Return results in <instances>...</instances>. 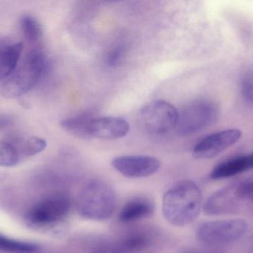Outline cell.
<instances>
[{"label":"cell","mask_w":253,"mask_h":253,"mask_svg":"<svg viewBox=\"0 0 253 253\" xmlns=\"http://www.w3.org/2000/svg\"><path fill=\"white\" fill-rule=\"evenodd\" d=\"M218 106L209 101L191 102L178 112L176 129L181 136L193 135L215 123L218 119Z\"/></svg>","instance_id":"8992f818"},{"label":"cell","mask_w":253,"mask_h":253,"mask_svg":"<svg viewBox=\"0 0 253 253\" xmlns=\"http://www.w3.org/2000/svg\"><path fill=\"white\" fill-rule=\"evenodd\" d=\"M20 28L25 40L31 44L39 43L42 37L41 24L31 15H24L21 18Z\"/></svg>","instance_id":"ac0fdd59"},{"label":"cell","mask_w":253,"mask_h":253,"mask_svg":"<svg viewBox=\"0 0 253 253\" xmlns=\"http://www.w3.org/2000/svg\"><path fill=\"white\" fill-rule=\"evenodd\" d=\"M93 118L88 113H83L65 119L61 122L60 124L62 129L71 135L82 139H88L91 138L89 126Z\"/></svg>","instance_id":"e0dca14e"},{"label":"cell","mask_w":253,"mask_h":253,"mask_svg":"<svg viewBox=\"0 0 253 253\" xmlns=\"http://www.w3.org/2000/svg\"><path fill=\"white\" fill-rule=\"evenodd\" d=\"M47 68L48 60L45 53L40 49H32L14 72L1 83V95L8 99L25 95L40 83Z\"/></svg>","instance_id":"7a4b0ae2"},{"label":"cell","mask_w":253,"mask_h":253,"mask_svg":"<svg viewBox=\"0 0 253 253\" xmlns=\"http://www.w3.org/2000/svg\"><path fill=\"white\" fill-rule=\"evenodd\" d=\"M112 165L124 176L141 178L156 173L160 168L161 162L151 156L123 155L114 158Z\"/></svg>","instance_id":"9c48e42d"},{"label":"cell","mask_w":253,"mask_h":253,"mask_svg":"<svg viewBox=\"0 0 253 253\" xmlns=\"http://www.w3.org/2000/svg\"><path fill=\"white\" fill-rule=\"evenodd\" d=\"M248 230L243 219H227L207 221L199 224L196 239L208 247H221L237 242Z\"/></svg>","instance_id":"5b68a950"},{"label":"cell","mask_w":253,"mask_h":253,"mask_svg":"<svg viewBox=\"0 0 253 253\" xmlns=\"http://www.w3.org/2000/svg\"><path fill=\"white\" fill-rule=\"evenodd\" d=\"M17 149L21 159L33 157L42 152L47 147L45 140L40 137H22L13 135L8 138Z\"/></svg>","instance_id":"2e32d148"},{"label":"cell","mask_w":253,"mask_h":253,"mask_svg":"<svg viewBox=\"0 0 253 253\" xmlns=\"http://www.w3.org/2000/svg\"><path fill=\"white\" fill-rule=\"evenodd\" d=\"M141 119L149 132L163 135L176 129L178 111L167 101H153L141 110Z\"/></svg>","instance_id":"52a82bcc"},{"label":"cell","mask_w":253,"mask_h":253,"mask_svg":"<svg viewBox=\"0 0 253 253\" xmlns=\"http://www.w3.org/2000/svg\"><path fill=\"white\" fill-rule=\"evenodd\" d=\"M39 245L31 242H22L10 239L0 233V252L3 253H34Z\"/></svg>","instance_id":"d6986e66"},{"label":"cell","mask_w":253,"mask_h":253,"mask_svg":"<svg viewBox=\"0 0 253 253\" xmlns=\"http://www.w3.org/2000/svg\"><path fill=\"white\" fill-rule=\"evenodd\" d=\"M145 248L144 237L136 231L96 246L90 253H136Z\"/></svg>","instance_id":"7c38bea8"},{"label":"cell","mask_w":253,"mask_h":253,"mask_svg":"<svg viewBox=\"0 0 253 253\" xmlns=\"http://www.w3.org/2000/svg\"><path fill=\"white\" fill-rule=\"evenodd\" d=\"M117 198L110 184L101 180L87 183L79 193L77 209L79 215L86 219L101 221L114 214Z\"/></svg>","instance_id":"3957f363"},{"label":"cell","mask_w":253,"mask_h":253,"mask_svg":"<svg viewBox=\"0 0 253 253\" xmlns=\"http://www.w3.org/2000/svg\"><path fill=\"white\" fill-rule=\"evenodd\" d=\"M129 131V125L120 117H93L89 126L91 138L102 140H117L124 138Z\"/></svg>","instance_id":"30bf717a"},{"label":"cell","mask_w":253,"mask_h":253,"mask_svg":"<svg viewBox=\"0 0 253 253\" xmlns=\"http://www.w3.org/2000/svg\"><path fill=\"white\" fill-rule=\"evenodd\" d=\"M242 135V131L237 129H227L208 135L196 144L193 152V157L201 160L215 157L234 145Z\"/></svg>","instance_id":"ba28073f"},{"label":"cell","mask_w":253,"mask_h":253,"mask_svg":"<svg viewBox=\"0 0 253 253\" xmlns=\"http://www.w3.org/2000/svg\"><path fill=\"white\" fill-rule=\"evenodd\" d=\"M10 40L8 38L6 37H3V36H0V50L4 47L6 45L10 43Z\"/></svg>","instance_id":"d4e9b609"},{"label":"cell","mask_w":253,"mask_h":253,"mask_svg":"<svg viewBox=\"0 0 253 253\" xmlns=\"http://www.w3.org/2000/svg\"><path fill=\"white\" fill-rule=\"evenodd\" d=\"M154 203L145 197H136L128 201L119 214V221L124 224L136 222L153 215Z\"/></svg>","instance_id":"4fadbf2b"},{"label":"cell","mask_w":253,"mask_h":253,"mask_svg":"<svg viewBox=\"0 0 253 253\" xmlns=\"http://www.w3.org/2000/svg\"><path fill=\"white\" fill-rule=\"evenodd\" d=\"M21 160L17 149L10 140L0 141V166L13 167L17 166Z\"/></svg>","instance_id":"ffe728a7"},{"label":"cell","mask_w":253,"mask_h":253,"mask_svg":"<svg viewBox=\"0 0 253 253\" xmlns=\"http://www.w3.org/2000/svg\"><path fill=\"white\" fill-rule=\"evenodd\" d=\"M202 206V191L192 181H178L164 195V216L175 227H186L193 223L200 214Z\"/></svg>","instance_id":"6da1fadb"},{"label":"cell","mask_w":253,"mask_h":253,"mask_svg":"<svg viewBox=\"0 0 253 253\" xmlns=\"http://www.w3.org/2000/svg\"><path fill=\"white\" fill-rule=\"evenodd\" d=\"M22 43H8L0 50V82L8 78L16 69L22 55Z\"/></svg>","instance_id":"9a60e30c"},{"label":"cell","mask_w":253,"mask_h":253,"mask_svg":"<svg viewBox=\"0 0 253 253\" xmlns=\"http://www.w3.org/2000/svg\"><path fill=\"white\" fill-rule=\"evenodd\" d=\"M238 197L242 200H253V180L236 184Z\"/></svg>","instance_id":"7402d4cb"},{"label":"cell","mask_w":253,"mask_h":253,"mask_svg":"<svg viewBox=\"0 0 253 253\" xmlns=\"http://www.w3.org/2000/svg\"><path fill=\"white\" fill-rule=\"evenodd\" d=\"M242 93L245 101L253 105V68L248 71L242 79Z\"/></svg>","instance_id":"44dd1931"},{"label":"cell","mask_w":253,"mask_h":253,"mask_svg":"<svg viewBox=\"0 0 253 253\" xmlns=\"http://www.w3.org/2000/svg\"><path fill=\"white\" fill-rule=\"evenodd\" d=\"M122 56H123V51L121 49H114L112 51L110 52L107 59L108 65L110 66H116L118 65L119 62L121 60Z\"/></svg>","instance_id":"603a6c76"},{"label":"cell","mask_w":253,"mask_h":253,"mask_svg":"<svg viewBox=\"0 0 253 253\" xmlns=\"http://www.w3.org/2000/svg\"><path fill=\"white\" fill-rule=\"evenodd\" d=\"M14 123V119L8 114H0V132L9 129Z\"/></svg>","instance_id":"cb8c5ba5"},{"label":"cell","mask_w":253,"mask_h":253,"mask_svg":"<svg viewBox=\"0 0 253 253\" xmlns=\"http://www.w3.org/2000/svg\"><path fill=\"white\" fill-rule=\"evenodd\" d=\"M181 253H213L211 252H207V251H200V250L196 249H187L183 251Z\"/></svg>","instance_id":"484cf974"},{"label":"cell","mask_w":253,"mask_h":253,"mask_svg":"<svg viewBox=\"0 0 253 253\" xmlns=\"http://www.w3.org/2000/svg\"><path fill=\"white\" fill-rule=\"evenodd\" d=\"M253 169V153L235 157L217 165L211 174L212 180H221L235 176Z\"/></svg>","instance_id":"5bb4252c"},{"label":"cell","mask_w":253,"mask_h":253,"mask_svg":"<svg viewBox=\"0 0 253 253\" xmlns=\"http://www.w3.org/2000/svg\"><path fill=\"white\" fill-rule=\"evenodd\" d=\"M71 207L72 202L68 195L55 193L34 204L27 213L25 220L34 228H53L67 219Z\"/></svg>","instance_id":"277c9868"},{"label":"cell","mask_w":253,"mask_h":253,"mask_svg":"<svg viewBox=\"0 0 253 253\" xmlns=\"http://www.w3.org/2000/svg\"><path fill=\"white\" fill-rule=\"evenodd\" d=\"M240 201L236 193V184L231 185L211 195L204 204V212L213 216L231 213L237 209Z\"/></svg>","instance_id":"8fae6325"}]
</instances>
